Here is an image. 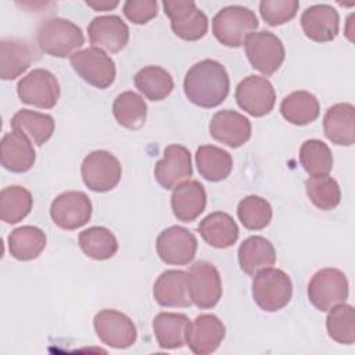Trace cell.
Listing matches in <instances>:
<instances>
[{"label":"cell","instance_id":"36","mask_svg":"<svg viewBox=\"0 0 355 355\" xmlns=\"http://www.w3.org/2000/svg\"><path fill=\"white\" fill-rule=\"evenodd\" d=\"M112 114L116 122L126 129H140L147 118V104L135 92H123L116 96L112 104Z\"/></svg>","mask_w":355,"mask_h":355},{"label":"cell","instance_id":"13","mask_svg":"<svg viewBox=\"0 0 355 355\" xmlns=\"http://www.w3.org/2000/svg\"><path fill=\"white\" fill-rule=\"evenodd\" d=\"M234 97L239 107L255 118L269 114L276 101V93L272 83L266 78L258 75L244 78L237 85Z\"/></svg>","mask_w":355,"mask_h":355},{"label":"cell","instance_id":"39","mask_svg":"<svg viewBox=\"0 0 355 355\" xmlns=\"http://www.w3.org/2000/svg\"><path fill=\"white\" fill-rule=\"evenodd\" d=\"M305 191L311 202L322 209L331 211L341 201V190L331 176H311L305 182Z\"/></svg>","mask_w":355,"mask_h":355},{"label":"cell","instance_id":"32","mask_svg":"<svg viewBox=\"0 0 355 355\" xmlns=\"http://www.w3.org/2000/svg\"><path fill=\"white\" fill-rule=\"evenodd\" d=\"M79 247L85 255L96 261L112 258L118 251L115 234L103 226H92L79 233Z\"/></svg>","mask_w":355,"mask_h":355},{"label":"cell","instance_id":"27","mask_svg":"<svg viewBox=\"0 0 355 355\" xmlns=\"http://www.w3.org/2000/svg\"><path fill=\"white\" fill-rule=\"evenodd\" d=\"M33 61L31 46L19 39H3L0 42V78L12 80L22 75Z\"/></svg>","mask_w":355,"mask_h":355},{"label":"cell","instance_id":"29","mask_svg":"<svg viewBox=\"0 0 355 355\" xmlns=\"http://www.w3.org/2000/svg\"><path fill=\"white\" fill-rule=\"evenodd\" d=\"M280 112L287 122L295 126H305L316 121L320 112V105L312 93L297 90L283 98Z\"/></svg>","mask_w":355,"mask_h":355},{"label":"cell","instance_id":"21","mask_svg":"<svg viewBox=\"0 0 355 355\" xmlns=\"http://www.w3.org/2000/svg\"><path fill=\"white\" fill-rule=\"evenodd\" d=\"M301 28L305 36L313 42H331L338 35V12L329 4L311 6L301 15Z\"/></svg>","mask_w":355,"mask_h":355},{"label":"cell","instance_id":"28","mask_svg":"<svg viewBox=\"0 0 355 355\" xmlns=\"http://www.w3.org/2000/svg\"><path fill=\"white\" fill-rule=\"evenodd\" d=\"M190 319L184 313L161 312L153 320V330L162 349H176L186 345Z\"/></svg>","mask_w":355,"mask_h":355},{"label":"cell","instance_id":"30","mask_svg":"<svg viewBox=\"0 0 355 355\" xmlns=\"http://www.w3.org/2000/svg\"><path fill=\"white\" fill-rule=\"evenodd\" d=\"M196 165L204 179L209 182H220L230 175L233 158L223 148L204 144L196 151Z\"/></svg>","mask_w":355,"mask_h":355},{"label":"cell","instance_id":"5","mask_svg":"<svg viewBox=\"0 0 355 355\" xmlns=\"http://www.w3.org/2000/svg\"><path fill=\"white\" fill-rule=\"evenodd\" d=\"M348 298V280L336 268L318 270L308 283V300L319 311L327 312Z\"/></svg>","mask_w":355,"mask_h":355},{"label":"cell","instance_id":"15","mask_svg":"<svg viewBox=\"0 0 355 355\" xmlns=\"http://www.w3.org/2000/svg\"><path fill=\"white\" fill-rule=\"evenodd\" d=\"M157 254L168 265H187L197 252L196 236L183 226H171L157 237Z\"/></svg>","mask_w":355,"mask_h":355},{"label":"cell","instance_id":"26","mask_svg":"<svg viewBox=\"0 0 355 355\" xmlns=\"http://www.w3.org/2000/svg\"><path fill=\"white\" fill-rule=\"evenodd\" d=\"M197 229L208 245L219 250L232 247L239 239L237 223L229 214L222 211L207 215Z\"/></svg>","mask_w":355,"mask_h":355},{"label":"cell","instance_id":"6","mask_svg":"<svg viewBox=\"0 0 355 355\" xmlns=\"http://www.w3.org/2000/svg\"><path fill=\"white\" fill-rule=\"evenodd\" d=\"M80 175L85 186L97 193H105L116 187L122 178V166L118 158L105 150H96L85 157Z\"/></svg>","mask_w":355,"mask_h":355},{"label":"cell","instance_id":"10","mask_svg":"<svg viewBox=\"0 0 355 355\" xmlns=\"http://www.w3.org/2000/svg\"><path fill=\"white\" fill-rule=\"evenodd\" d=\"M165 15L171 19L173 33L187 42H196L205 36L208 31L207 15L197 8L191 0H166L162 3Z\"/></svg>","mask_w":355,"mask_h":355},{"label":"cell","instance_id":"11","mask_svg":"<svg viewBox=\"0 0 355 355\" xmlns=\"http://www.w3.org/2000/svg\"><path fill=\"white\" fill-rule=\"evenodd\" d=\"M94 330L103 344L116 349L132 347L137 338L133 320L115 309H103L93 319Z\"/></svg>","mask_w":355,"mask_h":355},{"label":"cell","instance_id":"1","mask_svg":"<svg viewBox=\"0 0 355 355\" xmlns=\"http://www.w3.org/2000/svg\"><path fill=\"white\" fill-rule=\"evenodd\" d=\"M230 80L225 67L215 60H202L186 73L183 90L189 101L202 108H214L229 94Z\"/></svg>","mask_w":355,"mask_h":355},{"label":"cell","instance_id":"41","mask_svg":"<svg viewBox=\"0 0 355 355\" xmlns=\"http://www.w3.org/2000/svg\"><path fill=\"white\" fill-rule=\"evenodd\" d=\"M298 7L300 3L297 0H262L259 3V12L268 25L277 26L293 19Z\"/></svg>","mask_w":355,"mask_h":355},{"label":"cell","instance_id":"24","mask_svg":"<svg viewBox=\"0 0 355 355\" xmlns=\"http://www.w3.org/2000/svg\"><path fill=\"white\" fill-rule=\"evenodd\" d=\"M326 137L337 146H352L355 143V107L349 103L331 105L323 118Z\"/></svg>","mask_w":355,"mask_h":355},{"label":"cell","instance_id":"9","mask_svg":"<svg viewBox=\"0 0 355 355\" xmlns=\"http://www.w3.org/2000/svg\"><path fill=\"white\" fill-rule=\"evenodd\" d=\"M186 275L191 304L200 309L214 308L222 297V280L218 269L207 261H197Z\"/></svg>","mask_w":355,"mask_h":355},{"label":"cell","instance_id":"12","mask_svg":"<svg viewBox=\"0 0 355 355\" xmlns=\"http://www.w3.org/2000/svg\"><path fill=\"white\" fill-rule=\"evenodd\" d=\"M17 94L25 104L50 110L60 98V85L50 71L36 68L18 82Z\"/></svg>","mask_w":355,"mask_h":355},{"label":"cell","instance_id":"23","mask_svg":"<svg viewBox=\"0 0 355 355\" xmlns=\"http://www.w3.org/2000/svg\"><path fill=\"white\" fill-rule=\"evenodd\" d=\"M154 300L166 308H187L191 300L187 288V275L183 270H165L154 283Z\"/></svg>","mask_w":355,"mask_h":355},{"label":"cell","instance_id":"19","mask_svg":"<svg viewBox=\"0 0 355 355\" xmlns=\"http://www.w3.org/2000/svg\"><path fill=\"white\" fill-rule=\"evenodd\" d=\"M209 135L219 143L237 148L251 137V122L233 110L218 111L209 122Z\"/></svg>","mask_w":355,"mask_h":355},{"label":"cell","instance_id":"18","mask_svg":"<svg viewBox=\"0 0 355 355\" xmlns=\"http://www.w3.org/2000/svg\"><path fill=\"white\" fill-rule=\"evenodd\" d=\"M89 40L93 47L108 53H118L129 42V28L118 15H100L87 26Z\"/></svg>","mask_w":355,"mask_h":355},{"label":"cell","instance_id":"33","mask_svg":"<svg viewBox=\"0 0 355 355\" xmlns=\"http://www.w3.org/2000/svg\"><path fill=\"white\" fill-rule=\"evenodd\" d=\"M135 85L151 101L166 98L173 90L172 75L158 65H147L135 75Z\"/></svg>","mask_w":355,"mask_h":355},{"label":"cell","instance_id":"4","mask_svg":"<svg viewBox=\"0 0 355 355\" xmlns=\"http://www.w3.org/2000/svg\"><path fill=\"white\" fill-rule=\"evenodd\" d=\"M291 295L293 283L284 270L270 266L254 275L252 298L262 311H280L290 302Z\"/></svg>","mask_w":355,"mask_h":355},{"label":"cell","instance_id":"7","mask_svg":"<svg viewBox=\"0 0 355 355\" xmlns=\"http://www.w3.org/2000/svg\"><path fill=\"white\" fill-rule=\"evenodd\" d=\"M244 49L252 68L263 75L275 73L286 57L282 40L269 31L250 33L244 42Z\"/></svg>","mask_w":355,"mask_h":355},{"label":"cell","instance_id":"20","mask_svg":"<svg viewBox=\"0 0 355 355\" xmlns=\"http://www.w3.org/2000/svg\"><path fill=\"white\" fill-rule=\"evenodd\" d=\"M31 141L25 133L17 129L6 133L0 144L1 165L14 173L28 172L36 159V153Z\"/></svg>","mask_w":355,"mask_h":355},{"label":"cell","instance_id":"42","mask_svg":"<svg viewBox=\"0 0 355 355\" xmlns=\"http://www.w3.org/2000/svg\"><path fill=\"white\" fill-rule=\"evenodd\" d=\"M158 3L155 0H128L123 4L125 17L137 25L147 24L157 17Z\"/></svg>","mask_w":355,"mask_h":355},{"label":"cell","instance_id":"22","mask_svg":"<svg viewBox=\"0 0 355 355\" xmlns=\"http://www.w3.org/2000/svg\"><path fill=\"white\" fill-rule=\"evenodd\" d=\"M205 205L207 193L198 180H184L172 191L171 207L180 222H193L204 212Z\"/></svg>","mask_w":355,"mask_h":355},{"label":"cell","instance_id":"16","mask_svg":"<svg viewBox=\"0 0 355 355\" xmlns=\"http://www.w3.org/2000/svg\"><path fill=\"white\" fill-rule=\"evenodd\" d=\"M193 175L191 154L182 144H169L164 150V157L154 166V176L164 189H175Z\"/></svg>","mask_w":355,"mask_h":355},{"label":"cell","instance_id":"25","mask_svg":"<svg viewBox=\"0 0 355 355\" xmlns=\"http://www.w3.org/2000/svg\"><path fill=\"white\" fill-rule=\"evenodd\" d=\"M237 258L241 270L254 276L259 270L275 265L276 251L268 239L262 236H250L240 244Z\"/></svg>","mask_w":355,"mask_h":355},{"label":"cell","instance_id":"35","mask_svg":"<svg viewBox=\"0 0 355 355\" xmlns=\"http://www.w3.org/2000/svg\"><path fill=\"white\" fill-rule=\"evenodd\" d=\"M33 198L22 186H7L0 193V218L3 222L15 225L25 219L32 211Z\"/></svg>","mask_w":355,"mask_h":355},{"label":"cell","instance_id":"8","mask_svg":"<svg viewBox=\"0 0 355 355\" xmlns=\"http://www.w3.org/2000/svg\"><path fill=\"white\" fill-rule=\"evenodd\" d=\"M69 60L73 71L86 83L97 89H107L115 80V62L101 49L89 47L79 50Z\"/></svg>","mask_w":355,"mask_h":355},{"label":"cell","instance_id":"2","mask_svg":"<svg viewBox=\"0 0 355 355\" xmlns=\"http://www.w3.org/2000/svg\"><path fill=\"white\" fill-rule=\"evenodd\" d=\"M36 42L39 49L57 58L71 57L85 43L82 29L65 18H49L37 29Z\"/></svg>","mask_w":355,"mask_h":355},{"label":"cell","instance_id":"34","mask_svg":"<svg viewBox=\"0 0 355 355\" xmlns=\"http://www.w3.org/2000/svg\"><path fill=\"white\" fill-rule=\"evenodd\" d=\"M12 129L25 133L35 144H44L54 133V119L49 114L19 110L11 118Z\"/></svg>","mask_w":355,"mask_h":355},{"label":"cell","instance_id":"14","mask_svg":"<svg viewBox=\"0 0 355 355\" xmlns=\"http://www.w3.org/2000/svg\"><path fill=\"white\" fill-rule=\"evenodd\" d=\"M50 216L58 227L75 230L90 220L92 201L83 191L61 193L51 202Z\"/></svg>","mask_w":355,"mask_h":355},{"label":"cell","instance_id":"31","mask_svg":"<svg viewBox=\"0 0 355 355\" xmlns=\"http://www.w3.org/2000/svg\"><path fill=\"white\" fill-rule=\"evenodd\" d=\"M46 233L36 226H21L8 234V251L18 261L37 258L46 248Z\"/></svg>","mask_w":355,"mask_h":355},{"label":"cell","instance_id":"37","mask_svg":"<svg viewBox=\"0 0 355 355\" xmlns=\"http://www.w3.org/2000/svg\"><path fill=\"white\" fill-rule=\"evenodd\" d=\"M300 162L309 176H326L333 168V154L324 141L309 139L300 148Z\"/></svg>","mask_w":355,"mask_h":355},{"label":"cell","instance_id":"43","mask_svg":"<svg viewBox=\"0 0 355 355\" xmlns=\"http://www.w3.org/2000/svg\"><path fill=\"white\" fill-rule=\"evenodd\" d=\"M119 4V1H110V0H97V1H86V6L96 11H110L115 8Z\"/></svg>","mask_w":355,"mask_h":355},{"label":"cell","instance_id":"38","mask_svg":"<svg viewBox=\"0 0 355 355\" xmlns=\"http://www.w3.org/2000/svg\"><path fill=\"white\" fill-rule=\"evenodd\" d=\"M326 329L331 340L338 344L351 345L355 341V311L343 302L331 309L326 318Z\"/></svg>","mask_w":355,"mask_h":355},{"label":"cell","instance_id":"3","mask_svg":"<svg viewBox=\"0 0 355 355\" xmlns=\"http://www.w3.org/2000/svg\"><path fill=\"white\" fill-rule=\"evenodd\" d=\"M257 28L255 12L243 6H227L219 10L212 19L214 36L226 47L243 46L247 36Z\"/></svg>","mask_w":355,"mask_h":355},{"label":"cell","instance_id":"17","mask_svg":"<svg viewBox=\"0 0 355 355\" xmlns=\"http://www.w3.org/2000/svg\"><path fill=\"white\" fill-rule=\"evenodd\" d=\"M225 334L226 329L220 319L212 313H204L189 323L186 344L191 352L208 355L219 348Z\"/></svg>","mask_w":355,"mask_h":355},{"label":"cell","instance_id":"40","mask_svg":"<svg viewBox=\"0 0 355 355\" xmlns=\"http://www.w3.org/2000/svg\"><path fill=\"white\" fill-rule=\"evenodd\" d=\"M237 216L245 229L261 230L272 220V207L259 196H247L237 205Z\"/></svg>","mask_w":355,"mask_h":355}]
</instances>
